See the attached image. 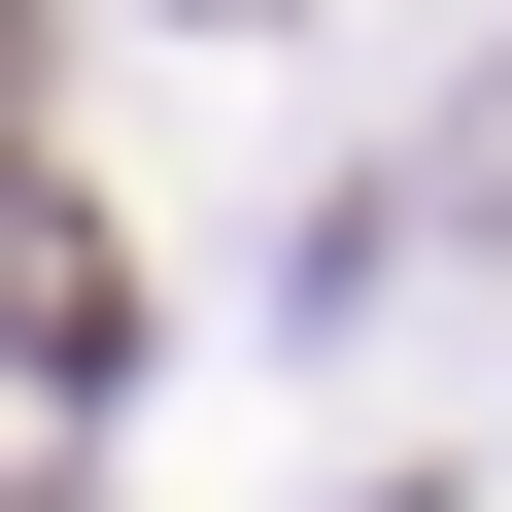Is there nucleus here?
Segmentation results:
<instances>
[{
	"label": "nucleus",
	"mask_w": 512,
	"mask_h": 512,
	"mask_svg": "<svg viewBox=\"0 0 512 512\" xmlns=\"http://www.w3.org/2000/svg\"><path fill=\"white\" fill-rule=\"evenodd\" d=\"M0 512H35V478H0Z\"/></svg>",
	"instance_id": "nucleus-3"
},
{
	"label": "nucleus",
	"mask_w": 512,
	"mask_h": 512,
	"mask_svg": "<svg viewBox=\"0 0 512 512\" xmlns=\"http://www.w3.org/2000/svg\"><path fill=\"white\" fill-rule=\"evenodd\" d=\"M0 342H35V376L137 342V274H103V205H69V171H0Z\"/></svg>",
	"instance_id": "nucleus-1"
},
{
	"label": "nucleus",
	"mask_w": 512,
	"mask_h": 512,
	"mask_svg": "<svg viewBox=\"0 0 512 512\" xmlns=\"http://www.w3.org/2000/svg\"><path fill=\"white\" fill-rule=\"evenodd\" d=\"M444 205H478V239H512V69H478V103H444Z\"/></svg>",
	"instance_id": "nucleus-2"
}]
</instances>
